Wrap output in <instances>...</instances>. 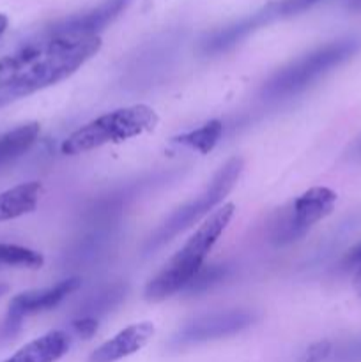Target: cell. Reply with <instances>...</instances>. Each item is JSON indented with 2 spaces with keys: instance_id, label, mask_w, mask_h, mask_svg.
I'll return each mask as SVG.
<instances>
[{
  "instance_id": "cell-1",
  "label": "cell",
  "mask_w": 361,
  "mask_h": 362,
  "mask_svg": "<svg viewBox=\"0 0 361 362\" xmlns=\"http://www.w3.org/2000/svg\"><path fill=\"white\" fill-rule=\"evenodd\" d=\"M101 49L99 35H59L42 30L0 57V108L76 73Z\"/></svg>"
},
{
  "instance_id": "cell-2",
  "label": "cell",
  "mask_w": 361,
  "mask_h": 362,
  "mask_svg": "<svg viewBox=\"0 0 361 362\" xmlns=\"http://www.w3.org/2000/svg\"><path fill=\"white\" fill-rule=\"evenodd\" d=\"M234 212H236V205L225 204L204 219V223L186 240V244L147 283L144 296L149 303H161L172 297L173 293L186 290L195 276L204 269L205 258L209 257L219 235L229 226Z\"/></svg>"
},
{
  "instance_id": "cell-3",
  "label": "cell",
  "mask_w": 361,
  "mask_h": 362,
  "mask_svg": "<svg viewBox=\"0 0 361 362\" xmlns=\"http://www.w3.org/2000/svg\"><path fill=\"white\" fill-rule=\"evenodd\" d=\"M360 49L361 37H356V35L336 39L328 45L319 46L314 52L299 57L273 74L262 87L260 95L268 101L292 98L353 59Z\"/></svg>"
},
{
  "instance_id": "cell-4",
  "label": "cell",
  "mask_w": 361,
  "mask_h": 362,
  "mask_svg": "<svg viewBox=\"0 0 361 362\" xmlns=\"http://www.w3.org/2000/svg\"><path fill=\"white\" fill-rule=\"evenodd\" d=\"M158 113L147 105H131L105 113L78 127L64 140L62 152L69 156L94 151L108 144H120L158 126Z\"/></svg>"
},
{
  "instance_id": "cell-5",
  "label": "cell",
  "mask_w": 361,
  "mask_h": 362,
  "mask_svg": "<svg viewBox=\"0 0 361 362\" xmlns=\"http://www.w3.org/2000/svg\"><path fill=\"white\" fill-rule=\"evenodd\" d=\"M243 159L241 158H230L222 168L216 172V175L212 177L209 186L198 194L197 198H193L191 202H188L186 205H183L180 209H177L151 237H149L147 244L144 247L145 255H151L152 251L159 250V247L165 246L166 243H170L172 239H176L179 233H183L184 230H188L190 226H193L195 223L200 221L204 216H207L227 194L232 191L234 184L239 179L241 172H243Z\"/></svg>"
},
{
  "instance_id": "cell-6",
  "label": "cell",
  "mask_w": 361,
  "mask_h": 362,
  "mask_svg": "<svg viewBox=\"0 0 361 362\" xmlns=\"http://www.w3.org/2000/svg\"><path fill=\"white\" fill-rule=\"evenodd\" d=\"M338 194L324 186L311 187L287 207L275 212L269 223V237L276 246H285L303 239L314 225L328 218L335 209Z\"/></svg>"
},
{
  "instance_id": "cell-7",
  "label": "cell",
  "mask_w": 361,
  "mask_h": 362,
  "mask_svg": "<svg viewBox=\"0 0 361 362\" xmlns=\"http://www.w3.org/2000/svg\"><path fill=\"white\" fill-rule=\"evenodd\" d=\"M257 320L258 313L251 310H229L202 315V317L195 318L190 324L184 325L177 334H173L170 346L172 349H186V346L229 338V336L251 327Z\"/></svg>"
},
{
  "instance_id": "cell-8",
  "label": "cell",
  "mask_w": 361,
  "mask_h": 362,
  "mask_svg": "<svg viewBox=\"0 0 361 362\" xmlns=\"http://www.w3.org/2000/svg\"><path fill=\"white\" fill-rule=\"evenodd\" d=\"M80 286V279L69 278L64 281L57 283V285L50 286V288L42 290H32V292L20 293L14 297L9 304V311H7L6 324H4V334L7 338L16 334L21 327V322L30 315L42 313V311H50L53 308L59 306L67 296L74 292Z\"/></svg>"
},
{
  "instance_id": "cell-9",
  "label": "cell",
  "mask_w": 361,
  "mask_h": 362,
  "mask_svg": "<svg viewBox=\"0 0 361 362\" xmlns=\"http://www.w3.org/2000/svg\"><path fill=\"white\" fill-rule=\"evenodd\" d=\"M133 0H103L99 6L48 25L45 32L59 35H98L126 11Z\"/></svg>"
},
{
  "instance_id": "cell-10",
  "label": "cell",
  "mask_w": 361,
  "mask_h": 362,
  "mask_svg": "<svg viewBox=\"0 0 361 362\" xmlns=\"http://www.w3.org/2000/svg\"><path fill=\"white\" fill-rule=\"evenodd\" d=\"M154 336V325L152 322H140L117 332L113 338L103 343L88 356L87 362H117L124 357L140 352L151 338Z\"/></svg>"
},
{
  "instance_id": "cell-11",
  "label": "cell",
  "mask_w": 361,
  "mask_h": 362,
  "mask_svg": "<svg viewBox=\"0 0 361 362\" xmlns=\"http://www.w3.org/2000/svg\"><path fill=\"white\" fill-rule=\"evenodd\" d=\"M271 20V13H269L268 6H265L264 9L257 11V13L251 14V16L243 18V20H239L237 23H232L229 25V27L222 28V30L214 32L211 37L205 39L202 49H204V53H207V55H216V53L227 52V49L234 48L237 42L246 39L251 32H255L258 27H262V25L269 23Z\"/></svg>"
},
{
  "instance_id": "cell-12",
  "label": "cell",
  "mask_w": 361,
  "mask_h": 362,
  "mask_svg": "<svg viewBox=\"0 0 361 362\" xmlns=\"http://www.w3.org/2000/svg\"><path fill=\"white\" fill-rule=\"evenodd\" d=\"M71 346V338L64 331L46 332L41 338L27 343L18 352L0 362H57Z\"/></svg>"
},
{
  "instance_id": "cell-13",
  "label": "cell",
  "mask_w": 361,
  "mask_h": 362,
  "mask_svg": "<svg viewBox=\"0 0 361 362\" xmlns=\"http://www.w3.org/2000/svg\"><path fill=\"white\" fill-rule=\"evenodd\" d=\"M41 193L42 186L39 182H25L0 193V223L21 218L34 211Z\"/></svg>"
},
{
  "instance_id": "cell-14",
  "label": "cell",
  "mask_w": 361,
  "mask_h": 362,
  "mask_svg": "<svg viewBox=\"0 0 361 362\" xmlns=\"http://www.w3.org/2000/svg\"><path fill=\"white\" fill-rule=\"evenodd\" d=\"M39 136V124L30 122L0 136V168L11 165L28 152Z\"/></svg>"
},
{
  "instance_id": "cell-15",
  "label": "cell",
  "mask_w": 361,
  "mask_h": 362,
  "mask_svg": "<svg viewBox=\"0 0 361 362\" xmlns=\"http://www.w3.org/2000/svg\"><path fill=\"white\" fill-rule=\"evenodd\" d=\"M126 283H113V285L105 286V288L96 292L94 296H91L84 304H81L76 317H91L98 320L99 317H103V315H106L108 311H112L113 308L119 306L124 300V297H126Z\"/></svg>"
},
{
  "instance_id": "cell-16",
  "label": "cell",
  "mask_w": 361,
  "mask_h": 362,
  "mask_svg": "<svg viewBox=\"0 0 361 362\" xmlns=\"http://www.w3.org/2000/svg\"><path fill=\"white\" fill-rule=\"evenodd\" d=\"M223 134V122L222 120H211V122L204 124L198 129L188 131V133L179 134L173 138V144L183 145V147L197 151L200 154H209L216 144L219 141Z\"/></svg>"
},
{
  "instance_id": "cell-17",
  "label": "cell",
  "mask_w": 361,
  "mask_h": 362,
  "mask_svg": "<svg viewBox=\"0 0 361 362\" xmlns=\"http://www.w3.org/2000/svg\"><path fill=\"white\" fill-rule=\"evenodd\" d=\"M45 262L41 253L16 244H0V267L39 269Z\"/></svg>"
},
{
  "instance_id": "cell-18",
  "label": "cell",
  "mask_w": 361,
  "mask_h": 362,
  "mask_svg": "<svg viewBox=\"0 0 361 362\" xmlns=\"http://www.w3.org/2000/svg\"><path fill=\"white\" fill-rule=\"evenodd\" d=\"M229 272H230L229 265H209V267L202 269V271L195 276L193 281L186 286V292L188 293L205 292V290L212 288V286L219 285L223 279H227Z\"/></svg>"
},
{
  "instance_id": "cell-19",
  "label": "cell",
  "mask_w": 361,
  "mask_h": 362,
  "mask_svg": "<svg viewBox=\"0 0 361 362\" xmlns=\"http://www.w3.org/2000/svg\"><path fill=\"white\" fill-rule=\"evenodd\" d=\"M317 2H321V0H280V2L268 4V9L275 20V18H285L303 13Z\"/></svg>"
},
{
  "instance_id": "cell-20",
  "label": "cell",
  "mask_w": 361,
  "mask_h": 362,
  "mask_svg": "<svg viewBox=\"0 0 361 362\" xmlns=\"http://www.w3.org/2000/svg\"><path fill=\"white\" fill-rule=\"evenodd\" d=\"M333 354V345L331 341H317L314 345H310L306 349V352L303 354V362H322L328 359Z\"/></svg>"
},
{
  "instance_id": "cell-21",
  "label": "cell",
  "mask_w": 361,
  "mask_h": 362,
  "mask_svg": "<svg viewBox=\"0 0 361 362\" xmlns=\"http://www.w3.org/2000/svg\"><path fill=\"white\" fill-rule=\"evenodd\" d=\"M73 331L80 338H92L96 334V331H98V320L91 317H76L73 320Z\"/></svg>"
},
{
  "instance_id": "cell-22",
  "label": "cell",
  "mask_w": 361,
  "mask_h": 362,
  "mask_svg": "<svg viewBox=\"0 0 361 362\" xmlns=\"http://www.w3.org/2000/svg\"><path fill=\"white\" fill-rule=\"evenodd\" d=\"M335 362H361V339L347 343L336 352Z\"/></svg>"
},
{
  "instance_id": "cell-23",
  "label": "cell",
  "mask_w": 361,
  "mask_h": 362,
  "mask_svg": "<svg viewBox=\"0 0 361 362\" xmlns=\"http://www.w3.org/2000/svg\"><path fill=\"white\" fill-rule=\"evenodd\" d=\"M342 267L345 269V271H361V243L347 251L345 257L342 258Z\"/></svg>"
},
{
  "instance_id": "cell-24",
  "label": "cell",
  "mask_w": 361,
  "mask_h": 362,
  "mask_svg": "<svg viewBox=\"0 0 361 362\" xmlns=\"http://www.w3.org/2000/svg\"><path fill=\"white\" fill-rule=\"evenodd\" d=\"M354 288H356L357 296L361 297V271H357L356 276H354Z\"/></svg>"
},
{
  "instance_id": "cell-25",
  "label": "cell",
  "mask_w": 361,
  "mask_h": 362,
  "mask_svg": "<svg viewBox=\"0 0 361 362\" xmlns=\"http://www.w3.org/2000/svg\"><path fill=\"white\" fill-rule=\"evenodd\" d=\"M353 156H354V158L361 159V136L357 138L356 144H354V147H353Z\"/></svg>"
},
{
  "instance_id": "cell-26",
  "label": "cell",
  "mask_w": 361,
  "mask_h": 362,
  "mask_svg": "<svg viewBox=\"0 0 361 362\" xmlns=\"http://www.w3.org/2000/svg\"><path fill=\"white\" fill-rule=\"evenodd\" d=\"M7 23H9V20H7V16H6V14L0 13V35H2L4 32H6Z\"/></svg>"
},
{
  "instance_id": "cell-27",
  "label": "cell",
  "mask_w": 361,
  "mask_h": 362,
  "mask_svg": "<svg viewBox=\"0 0 361 362\" xmlns=\"http://www.w3.org/2000/svg\"><path fill=\"white\" fill-rule=\"evenodd\" d=\"M349 9L356 11V13H361V0H350Z\"/></svg>"
},
{
  "instance_id": "cell-28",
  "label": "cell",
  "mask_w": 361,
  "mask_h": 362,
  "mask_svg": "<svg viewBox=\"0 0 361 362\" xmlns=\"http://www.w3.org/2000/svg\"><path fill=\"white\" fill-rule=\"evenodd\" d=\"M7 292V285H0V297Z\"/></svg>"
}]
</instances>
